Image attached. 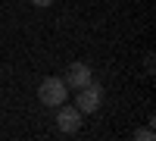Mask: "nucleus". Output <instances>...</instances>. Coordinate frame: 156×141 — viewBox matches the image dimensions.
Wrapping results in <instances>:
<instances>
[{
  "instance_id": "nucleus-6",
  "label": "nucleus",
  "mask_w": 156,
  "mask_h": 141,
  "mask_svg": "<svg viewBox=\"0 0 156 141\" xmlns=\"http://www.w3.org/2000/svg\"><path fill=\"white\" fill-rule=\"evenodd\" d=\"M31 3H34V6H50L53 0H31Z\"/></svg>"
},
{
  "instance_id": "nucleus-5",
  "label": "nucleus",
  "mask_w": 156,
  "mask_h": 141,
  "mask_svg": "<svg viewBox=\"0 0 156 141\" xmlns=\"http://www.w3.org/2000/svg\"><path fill=\"white\" fill-rule=\"evenodd\" d=\"M134 138H137V141H153V129H137Z\"/></svg>"
},
{
  "instance_id": "nucleus-3",
  "label": "nucleus",
  "mask_w": 156,
  "mask_h": 141,
  "mask_svg": "<svg viewBox=\"0 0 156 141\" xmlns=\"http://www.w3.org/2000/svg\"><path fill=\"white\" fill-rule=\"evenodd\" d=\"M56 129H59L62 135H75L78 129H81V113H78V107H66V104H59Z\"/></svg>"
},
{
  "instance_id": "nucleus-2",
  "label": "nucleus",
  "mask_w": 156,
  "mask_h": 141,
  "mask_svg": "<svg viewBox=\"0 0 156 141\" xmlns=\"http://www.w3.org/2000/svg\"><path fill=\"white\" fill-rule=\"evenodd\" d=\"M100 100H103V88L100 85H94V82H87L84 88H78V94H75V107H78V113H97L100 110Z\"/></svg>"
},
{
  "instance_id": "nucleus-4",
  "label": "nucleus",
  "mask_w": 156,
  "mask_h": 141,
  "mask_svg": "<svg viewBox=\"0 0 156 141\" xmlns=\"http://www.w3.org/2000/svg\"><path fill=\"white\" fill-rule=\"evenodd\" d=\"M62 82H66L69 88H75V91L84 88L90 82V66H87V63H72V66L66 69V79H62Z\"/></svg>"
},
{
  "instance_id": "nucleus-1",
  "label": "nucleus",
  "mask_w": 156,
  "mask_h": 141,
  "mask_svg": "<svg viewBox=\"0 0 156 141\" xmlns=\"http://www.w3.org/2000/svg\"><path fill=\"white\" fill-rule=\"evenodd\" d=\"M66 91H69V85L62 79L47 75V79L37 85V100H41L44 107H59V104H66Z\"/></svg>"
}]
</instances>
